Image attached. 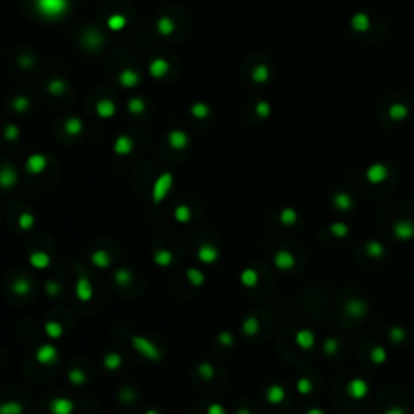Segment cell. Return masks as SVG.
I'll return each mask as SVG.
<instances>
[{
	"label": "cell",
	"instance_id": "1",
	"mask_svg": "<svg viewBox=\"0 0 414 414\" xmlns=\"http://www.w3.org/2000/svg\"><path fill=\"white\" fill-rule=\"evenodd\" d=\"M414 110L412 101L403 91H388L376 105V120L384 128H396L406 121Z\"/></svg>",
	"mask_w": 414,
	"mask_h": 414
},
{
	"label": "cell",
	"instance_id": "2",
	"mask_svg": "<svg viewBox=\"0 0 414 414\" xmlns=\"http://www.w3.org/2000/svg\"><path fill=\"white\" fill-rule=\"evenodd\" d=\"M351 36L364 44H377L385 40L390 31V24L384 15L377 12H356L348 21Z\"/></svg>",
	"mask_w": 414,
	"mask_h": 414
},
{
	"label": "cell",
	"instance_id": "3",
	"mask_svg": "<svg viewBox=\"0 0 414 414\" xmlns=\"http://www.w3.org/2000/svg\"><path fill=\"white\" fill-rule=\"evenodd\" d=\"M130 343L141 358H144L149 362H159L163 358V353L157 346V343H154L151 338L144 335H133L130 338Z\"/></svg>",
	"mask_w": 414,
	"mask_h": 414
},
{
	"label": "cell",
	"instance_id": "4",
	"mask_svg": "<svg viewBox=\"0 0 414 414\" xmlns=\"http://www.w3.org/2000/svg\"><path fill=\"white\" fill-rule=\"evenodd\" d=\"M173 186V175L170 172H163L160 173L157 180L154 181L152 185V202L155 205H159L160 202L165 201V197L169 196V193L172 191Z\"/></svg>",
	"mask_w": 414,
	"mask_h": 414
},
{
	"label": "cell",
	"instance_id": "5",
	"mask_svg": "<svg viewBox=\"0 0 414 414\" xmlns=\"http://www.w3.org/2000/svg\"><path fill=\"white\" fill-rule=\"evenodd\" d=\"M250 79L258 86L267 85V82L272 79V63H270V60L256 62L253 65L251 71H250Z\"/></svg>",
	"mask_w": 414,
	"mask_h": 414
},
{
	"label": "cell",
	"instance_id": "6",
	"mask_svg": "<svg viewBox=\"0 0 414 414\" xmlns=\"http://www.w3.org/2000/svg\"><path fill=\"white\" fill-rule=\"evenodd\" d=\"M39 12L49 18H55L67 12L68 0H36Z\"/></svg>",
	"mask_w": 414,
	"mask_h": 414
},
{
	"label": "cell",
	"instance_id": "7",
	"mask_svg": "<svg viewBox=\"0 0 414 414\" xmlns=\"http://www.w3.org/2000/svg\"><path fill=\"white\" fill-rule=\"evenodd\" d=\"M34 359L40 366H54L59 361V348L52 343H43L37 346Z\"/></svg>",
	"mask_w": 414,
	"mask_h": 414
},
{
	"label": "cell",
	"instance_id": "8",
	"mask_svg": "<svg viewBox=\"0 0 414 414\" xmlns=\"http://www.w3.org/2000/svg\"><path fill=\"white\" fill-rule=\"evenodd\" d=\"M74 296H76V300L81 301V303H89L93 301L94 298V288H93V283H91V280L88 277H78L76 283H74Z\"/></svg>",
	"mask_w": 414,
	"mask_h": 414
},
{
	"label": "cell",
	"instance_id": "9",
	"mask_svg": "<svg viewBox=\"0 0 414 414\" xmlns=\"http://www.w3.org/2000/svg\"><path fill=\"white\" fill-rule=\"evenodd\" d=\"M196 258L201 264H204V266H212V264H215L220 258L219 247L211 244V243H204V244H201L199 247H197Z\"/></svg>",
	"mask_w": 414,
	"mask_h": 414
},
{
	"label": "cell",
	"instance_id": "10",
	"mask_svg": "<svg viewBox=\"0 0 414 414\" xmlns=\"http://www.w3.org/2000/svg\"><path fill=\"white\" fill-rule=\"evenodd\" d=\"M20 181L18 170L13 165H2L0 167V188L2 189H13Z\"/></svg>",
	"mask_w": 414,
	"mask_h": 414
},
{
	"label": "cell",
	"instance_id": "11",
	"mask_svg": "<svg viewBox=\"0 0 414 414\" xmlns=\"http://www.w3.org/2000/svg\"><path fill=\"white\" fill-rule=\"evenodd\" d=\"M47 167V159L44 154H31L28 159H26V163H24V170H26L29 175H40Z\"/></svg>",
	"mask_w": 414,
	"mask_h": 414
},
{
	"label": "cell",
	"instance_id": "12",
	"mask_svg": "<svg viewBox=\"0 0 414 414\" xmlns=\"http://www.w3.org/2000/svg\"><path fill=\"white\" fill-rule=\"evenodd\" d=\"M74 403L67 396H55L49 403V412L51 414H73Z\"/></svg>",
	"mask_w": 414,
	"mask_h": 414
},
{
	"label": "cell",
	"instance_id": "13",
	"mask_svg": "<svg viewBox=\"0 0 414 414\" xmlns=\"http://www.w3.org/2000/svg\"><path fill=\"white\" fill-rule=\"evenodd\" d=\"M89 262L91 266H94L96 269H101V270H105L112 266V256L107 250H102V247H99V250H94L89 256Z\"/></svg>",
	"mask_w": 414,
	"mask_h": 414
},
{
	"label": "cell",
	"instance_id": "14",
	"mask_svg": "<svg viewBox=\"0 0 414 414\" xmlns=\"http://www.w3.org/2000/svg\"><path fill=\"white\" fill-rule=\"evenodd\" d=\"M10 288H12L13 295L24 298V296H29L32 293L34 285H32V281L28 277H16V278H13Z\"/></svg>",
	"mask_w": 414,
	"mask_h": 414
},
{
	"label": "cell",
	"instance_id": "15",
	"mask_svg": "<svg viewBox=\"0 0 414 414\" xmlns=\"http://www.w3.org/2000/svg\"><path fill=\"white\" fill-rule=\"evenodd\" d=\"M167 143L172 149H177V151H183L189 144V136L181 130H172L167 136Z\"/></svg>",
	"mask_w": 414,
	"mask_h": 414
},
{
	"label": "cell",
	"instance_id": "16",
	"mask_svg": "<svg viewBox=\"0 0 414 414\" xmlns=\"http://www.w3.org/2000/svg\"><path fill=\"white\" fill-rule=\"evenodd\" d=\"M29 264L32 267H34L36 270H46L51 267V264H52V258L49 256L46 251H32L29 254V258H28Z\"/></svg>",
	"mask_w": 414,
	"mask_h": 414
},
{
	"label": "cell",
	"instance_id": "17",
	"mask_svg": "<svg viewBox=\"0 0 414 414\" xmlns=\"http://www.w3.org/2000/svg\"><path fill=\"white\" fill-rule=\"evenodd\" d=\"M152 261L157 267L169 269L173 264V261H175V254H173L170 250H167V247H160V250H157L152 254Z\"/></svg>",
	"mask_w": 414,
	"mask_h": 414
},
{
	"label": "cell",
	"instance_id": "18",
	"mask_svg": "<svg viewBox=\"0 0 414 414\" xmlns=\"http://www.w3.org/2000/svg\"><path fill=\"white\" fill-rule=\"evenodd\" d=\"M135 141L127 135H120L113 143V152L117 155H128L133 152Z\"/></svg>",
	"mask_w": 414,
	"mask_h": 414
},
{
	"label": "cell",
	"instance_id": "19",
	"mask_svg": "<svg viewBox=\"0 0 414 414\" xmlns=\"http://www.w3.org/2000/svg\"><path fill=\"white\" fill-rule=\"evenodd\" d=\"M135 275L128 267H120L113 272V281L115 285H118L120 288H128L131 283H133Z\"/></svg>",
	"mask_w": 414,
	"mask_h": 414
},
{
	"label": "cell",
	"instance_id": "20",
	"mask_svg": "<svg viewBox=\"0 0 414 414\" xmlns=\"http://www.w3.org/2000/svg\"><path fill=\"white\" fill-rule=\"evenodd\" d=\"M121 364H123V358H121V354L117 353V351H109V353H105L104 359H102V366H104V369H107L109 372L118 370V369L121 367Z\"/></svg>",
	"mask_w": 414,
	"mask_h": 414
},
{
	"label": "cell",
	"instance_id": "21",
	"mask_svg": "<svg viewBox=\"0 0 414 414\" xmlns=\"http://www.w3.org/2000/svg\"><path fill=\"white\" fill-rule=\"evenodd\" d=\"M193 219V211L191 207L186 204H178L175 209H173V220L180 225H185V223H189Z\"/></svg>",
	"mask_w": 414,
	"mask_h": 414
},
{
	"label": "cell",
	"instance_id": "22",
	"mask_svg": "<svg viewBox=\"0 0 414 414\" xmlns=\"http://www.w3.org/2000/svg\"><path fill=\"white\" fill-rule=\"evenodd\" d=\"M185 277L188 280V283L194 286V288H199L205 283V274L197 267H189L185 270Z\"/></svg>",
	"mask_w": 414,
	"mask_h": 414
},
{
	"label": "cell",
	"instance_id": "23",
	"mask_svg": "<svg viewBox=\"0 0 414 414\" xmlns=\"http://www.w3.org/2000/svg\"><path fill=\"white\" fill-rule=\"evenodd\" d=\"M67 379L71 387H82L88 384V374L79 367H71L67 374Z\"/></svg>",
	"mask_w": 414,
	"mask_h": 414
},
{
	"label": "cell",
	"instance_id": "24",
	"mask_svg": "<svg viewBox=\"0 0 414 414\" xmlns=\"http://www.w3.org/2000/svg\"><path fill=\"white\" fill-rule=\"evenodd\" d=\"M44 334L49 340H59L63 335V325L57 320H47L44 324Z\"/></svg>",
	"mask_w": 414,
	"mask_h": 414
},
{
	"label": "cell",
	"instance_id": "25",
	"mask_svg": "<svg viewBox=\"0 0 414 414\" xmlns=\"http://www.w3.org/2000/svg\"><path fill=\"white\" fill-rule=\"evenodd\" d=\"M138 398L136 395V390L133 385H123L120 390H118V401L121 404H125V406H130V404H133Z\"/></svg>",
	"mask_w": 414,
	"mask_h": 414
},
{
	"label": "cell",
	"instance_id": "26",
	"mask_svg": "<svg viewBox=\"0 0 414 414\" xmlns=\"http://www.w3.org/2000/svg\"><path fill=\"white\" fill-rule=\"evenodd\" d=\"M36 225V217H34V214L32 212H23L20 214V217H18V228L21 231H31L32 228H34Z\"/></svg>",
	"mask_w": 414,
	"mask_h": 414
},
{
	"label": "cell",
	"instance_id": "27",
	"mask_svg": "<svg viewBox=\"0 0 414 414\" xmlns=\"http://www.w3.org/2000/svg\"><path fill=\"white\" fill-rule=\"evenodd\" d=\"M139 82V74L133 70H123L120 74V85L125 88H135Z\"/></svg>",
	"mask_w": 414,
	"mask_h": 414
},
{
	"label": "cell",
	"instance_id": "28",
	"mask_svg": "<svg viewBox=\"0 0 414 414\" xmlns=\"http://www.w3.org/2000/svg\"><path fill=\"white\" fill-rule=\"evenodd\" d=\"M149 71H151L154 78H162V76H165V73L169 71V63L163 59H155V60H152L151 67H149Z\"/></svg>",
	"mask_w": 414,
	"mask_h": 414
},
{
	"label": "cell",
	"instance_id": "29",
	"mask_svg": "<svg viewBox=\"0 0 414 414\" xmlns=\"http://www.w3.org/2000/svg\"><path fill=\"white\" fill-rule=\"evenodd\" d=\"M197 374H199V377L204 382H209V380L215 377V369L209 361H202L197 364Z\"/></svg>",
	"mask_w": 414,
	"mask_h": 414
},
{
	"label": "cell",
	"instance_id": "30",
	"mask_svg": "<svg viewBox=\"0 0 414 414\" xmlns=\"http://www.w3.org/2000/svg\"><path fill=\"white\" fill-rule=\"evenodd\" d=\"M65 131H67L70 136L81 135V131H82V121H81V118L70 117L67 121H65Z\"/></svg>",
	"mask_w": 414,
	"mask_h": 414
},
{
	"label": "cell",
	"instance_id": "31",
	"mask_svg": "<svg viewBox=\"0 0 414 414\" xmlns=\"http://www.w3.org/2000/svg\"><path fill=\"white\" fill-rule=\"evenodd\" d=\"M24 406L20 401H7L0 404V414H23Z\"/></svg>",
	"mask_w": 414,
	"mask_h": 414
},
{
	"label": "cell",
	"instance_id": "32",
	"mask_svg": "<svg viewBox=\"0 0 414 414\" xmlns=\"http://www.w3.org/2000/svg\"><path fill=\"white\" fill-rule=\"evenodd\" d=\"M47 89L52 96H62L65 91H67V82H65L62 78H54L49 81Z\"/></svg>",
	"mask_w": 414,
	"mask_h": 414
},
{
	"label": "cell",
	"instance_id": "33",
	"mask_svg": "<svg viewBox=\"0 0 414 414\" xmlns=\"http://www.w3.org/2000/svg\"><path fill=\"white\" fill-rule=\"evenodd\" d=\"M63 292V286L59 283V281H55V280H47L46 281V285H44V293L46 296L49 298H57V296H60Z\"/></svg>",
	"mask_w": 414,
	"mask_h": 414
},
{
	"label": "cell",
	"instance_id": "34",
	"mask_svg": "<svg viewBox=\"0 0 414 414\" xmlns=\"http://www.w3.org/2000/svg\"><path fill=\"white\" fill-rule=\"evenodd\" d=\"M239 280H241V283L247 288H253L258 283V274H256V270L253 269H244L241 272V275H239Z\"/></svg>",
	"mask_w": 414,
	"mask_h": 414
},
{
	"label": "cell",
	"instance_id": "35",
	"mask_svg": "<svg viewBox=\"0 0 414 414\" xmlns=\"http://www.w3.org/2000/svg\"><path fill=\"white\" fill-rule=\"evenodd\" d=\"M97 113L101 115L102 118H110L115 115V105L110 101H102L101 104H97Z\"/></svg>",
	"mask_w": 414,
	"mask_h": 414
},
{
	"label": "cell",
	"instance_id": "36",
	"mask_svg": "<svg viewBox=\"0 0 414 414\" xmlns=\"http://www.w3.org/2000/svg\"><path fill=\"white\" fill-rule=\"evenodd\" d=\"M173 23L170 18H167V16H162V18H159V21H157V31L160 32L162 36H169L173 32Z\"/></svg>",
	"mask_w": 414,
	"mask_h": 414
},
{
	"label": "cell",
	"instance_id": "37",
	"mask_svg": "<svg viewBox=\"0 0 414 414\" xmlns=\"http://www.w3.org/2000/svg\"><path fill=\"white\" fill-rule=\"evenodd\" d=\"M102 36L99 34V32H96L94 29H89L88 31V34H86V40H85V44L89 47V49H99V46L102 44Z\"/></svg>",
	"mask_w": 414,
	"mask_h": 414
},
{
	"label": "cell",
	"instance_id": "38",
	"mask_svg": "<svg viewBox=\"0 0 414 414\" xmlns=\"http://www.w3.org/2000/svg\"><path fill=\"white\" fill-rule=\"evenodd\" d=\"M217 342H219L222 346L230 348V346H233L235 338H233V335H231V332H228V330H223V332H220V334L217 335Z\"/></svg>",
	"mask_w": 414,
	"mask_h": 414
},
{
	"label": "cell",
	"instance_id": "39",
	"mask_svg": "<svg viewBox=\"0 0 414 414\" xmlns=\"http://www.w3.org/2000/svg\"><path fill=\"white\" fill-rule=\"evenodd\" d=\"M258 328H259L258 320H256L254 317H247V319L243 322V332H244L246 335H253V334H256V332H258Z\"/></svg>",
	"mask_w": 414,
	"mask_h": 414
},
{
	"label": "cell",
	"instance_id": "40",
	"mask_svg": "<svg viewBox=\"0 0 414 414\" xmlns=\"http://www.w3.org/2000/svg\"><path fill=\"white\" fill-rule=\"evenodd\" d=\"M209 107H207L205 104H194L193 105V109H191V113L194 115L196 118H205L207 115H209Z\"/></svg>",
	"mask_w": 414,
	"mask_h": 414
},
{
	"label": "cell",
	"instance_id": "41",
	"mask_svg": "<svg viewBox=\"0 0 414 414\" xmlns=\"http://www.w3.org/2000/svg\"><path fill=\"white\" fill-rule=\"evenodd\" d=\"M4 135H5L7 141H16V139L20 138V128L15 127V125H7Z\"/></svg>",
	"mask_w": 414,
	"mask_h": 414
},
{
	"label": "cell",
	"instance_id": "42",
	"mask_svg": "<svg viewBox=\"0 0 414 414\" xmlns=\"http://www.w3.org/2000/svg\"><path fill=\"white\" fill-rule=\"evenodd\" d=\"M128 109H130L131 113H143L144 112V102L141 101V99L135 97V99H131V101H130Z\"/></svg>",
	"mask_w": 414,
	"mask_h": 414
},
{
	"label": "cell",
	"instance_id": "43",
	"mask_svg": "<svg viewBox=\"0 0 414 414\" xmlns=\"http://www.w3.org/2000/svg\"><path fill=\"white\" fill-rule=\"evenodd\" d=\"M13 107H15V110L16 112H24V110H28L29 109V101L26 97H18V99H15V102H13Z\"/></svg>",
	"mask_w": 414,
	"mask_h": 414
},
{
	"label": "cell",
	"instance_id": "44",
	"mask_svg": "<svg viewBox=\"0 0 414 414\" xmlns=\"http://www.w3.org/2000/svg\"><path fill=\"white\" fill-rule=\"evenodd\" d=\"M109 26L112 28V29H121V28H125V18H123V16H112V18L109 20Z\"/></svg>",
	"mask_w": 414,
	"mask_h": 414
},
{
	"label": "cell",
	"instance_id": "45",
	"mask_svg": "<svg viewBox=\"0 0 414 414\" xmlns=\"http://www.w3.org/2000/svg\"><path fill=\"white\" fill-rule=\"evenodd\" d=\"M267 398L270 403H277L281 400V390L278 387H270L269 392H267Z\"/></svg>",
	"mask_w": 414,
	"mask_h": 414
},
{
	"label": "cell",
	"instance_id": "46",
	"mask_svg": "<svg viewBox=\"0 0 414 414\" xmlns=\"http://www.w3.org/2000/svg\"><path fill=\"white\" fill-rule=\"evenodd\" d=\"M205 414H227V411H225V408H223V404H220V403H211L209 406H207Z\"/></svg>",
	"mask_w": 414,
	"mask_h": 414
},
{
	"label": "cell",
	"instance_id": "47",
	"mask_svg": "<svg viewBox=\"0 0 414 414\" xmlns=\"http://www.w3.org/2000/svg\"><path fill=\"white\" fill-rule=\"evenodd\" d=\"M144 414H160V411H159V409H154V408H151V409H146V411H144Z\"/></svg>",
	"mask_w": 414,
	"mask_h": 414
},
{
	"label": "cell",
	"instance_id": "48",
	"mask_svg": "<svg viewBox=\"0 0 414 414\" xmlns=\"http://www.w3.org/2000/svg\"><path fill=\"white\" fill-rule=\"evenodd\" d=\"M236 414H250V412H247L246 409H239V411H238Z\"/></svg>",
	"mask_w": 414,
	"mask_h": 414
},
{
	"label": "cell",
	"instance_id": "49",
	"mask_svg": "<svg viewBox=\"0 0 414 414\" xmlns=\"http://www.w3.org/2000/svg\"><path fill=\"white\" fill-rule=\"evenodd\" d=\"M0 223H2V217H0Z\"/></svg>",
	"mask_w": 414,
	"mask_h": 414
}]
</instances>
